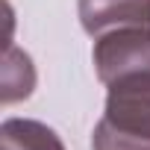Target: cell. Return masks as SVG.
Instances as JSON below:
<instances>
[{"instance_id":"277c9868","label":"cell","mask_w":150,"mask_h":150,"mask_svg":"<svg viewBox=\"0 0 150 150\" xmlns=\"http://www.w3.org/2000/svg\"><path fill=\"white\" fill-rule=\"evenodd\" d=\"M3 150H65L62 138L41 121L30 118H6L0 127Z\"/></svg>"},{"instance_id":"3957f363","label":"cell","mask_w":150,"mask_h":150,"mask_svg":"<svg viewBox=\"0 0 150 150\" xmlns=\"http://www.w3.org/2000/svg\"><path fill=\"white\" fill-rule=\"evenodd\" d=\"M83 30L97 38L121 27L150 30V0H80L77 3Z\"/></svg>"},{"instance_id":"5b68a950","label":"cell","mask_w":150,"mask_h":150,"mask_svg":"<svg viewBox=\"0 0 150 150\" xmlns=\"http://www.w3.org/2000/svg\"><path fill=\"white\" fill-rule=\"evenodd\" d=\"M33 86H35V71H33L30 56L9 44L6 56H3V103L30 97Z\"/></svg>"},{"instance_id":"7a4b0ae2","label":"cell","mask_w":150,"mask_h":150,"mask_svg":"<svg viewBox=\"0 0 150 150\" xmlns=\"http://www.w3.org/2000/svg\"><path fill=\"white\" fill-rule=\"evenodd\" d=\"M94 71L97 80L109 88L127 80H150V30L121 27L94 38Z\"/></svg>"},{"instance_id":"6da1fadb","label":"cell","mask_w":150,"mask_h":150,"mask_svg":"<svg viewBox=\"0 0 150 150\" xmlns=\"http://www.w3.org/2000/svg\"><path fill=\"white\" fill-rule=\"evenodd\" d=\"M91 150H150V80L109 86Z\"/></svg>"}]
</instances>
